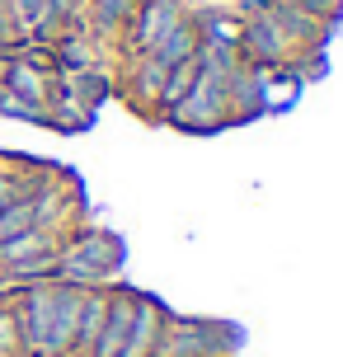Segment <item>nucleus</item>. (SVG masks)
I'll use <instances>...</instances> for the list:
<instances>
[{
    "mask_svg": "<svg viewBox=\"0 0 343 357\" xmlns=\"http://www.w3.org/2000/svg\"><path fill=\"white\" fill-rule=\"evenodd\" d=\"M123 268V240L113 231H80L71 240L56 245V268L52 278L56 282H71V287H104Z\"/></svg>",
    "mask_w": 343,
    "mask_h": 357,
    "instance_id": "obj_1",
    "label": "nucleus"
},
{
    "mask_svg": "<svg viewBox=\"0 0 343 357\" xmlns=\"http://www.w3.org/2000/svg\"><path fill=\"white\" fill-rule=\"evenodd\" d=\"M0 113H5V85H0Z\"/></svg>",
    "mask_w": 343,
    "mask_h": 357,
    "instance_id": "obj_12",
    "label": "nucleus"
},
{
    "mask_svg": "<svg viewBox=\"0 0 343 357\" xmlns=\"http://www.w3.org/2000/svg\"><path fill=\"white\" fill-rule=\"evenodd\" d=\"M132 10H137V0H90V10H85V29H90L94 38H123Z\"/></svg>",
    "mask_w": 343,
    "mask_h": 357,
    "instance_id": "obj_8",
    "label": "nucleus"
},
{
    "mask_svg": "<svg viewBox=\"0 0 343 357\" xmlns=\"http://www.w3.org/2000/svg\"><path fill=\"white\" fill-rule=\"evenodd\" d=\"M132 310H137V291L127 287H109V310H104V329L94 339L90 357H123L127 329H132Z\"/></svg>",
    "mask_w": 343,
    "mask_h": 357,
    "instance_id": "obj_4",
    "label": "nucleus"
},
{
    "mask_svg": "<svg viewBox=\"0 0 343 357\" xmlns=\"http://www.w3.org/2000/svg\"><path fill=\"white\" fill-rule=\"evenodd\" d=\"M10 56H15V47H0V85H5V75H10Z\"/></svg>",
    "mask_w": 343,
    "mask_h": 357,
    "instance_id": "obj_11",
    "label": "nucleus"
},
{
    "mask_svg": "<svg viewBox=\"0 0 343 357\" xmlns=\"http://www.w3.org/2000/svg\"><path fill=\"white\" fill-rule=\"evenodd\" d=\"M0 282H5V273H0Z\"/></svg>",
    "mask_w": 343,
    "mask_h": 357,
    "instance_id": "obj_13",
    "label": "nucleus"
},
{
    "mask_svg": "<svg viewBox=\"0 0 343 357\" xmlns=\"http://www.w3.org/2000/svg\"><path fill=\"white\" fill-rule=\"evenodd\" d=\"M198 47H202V38H198L193 15H188V19H179V24H174L155 47H151V56H155L160 66H179V61H188V56H198Z\"/></svg>",
    "mask_w": 343,
    "mask_h": 357,
    "instance_id": "obj_7",
    "label": "nucleus"
},
{
    "mask_svg": "<svg viewBox=\"0 0 343 357\" xmlns=\"http://www.w3.org/2000/svg\"><path fill=\"white\" fill-rule=\"evenodd\" d=\"M0 357H24L19 324H15V305L10 301H0Z\"/></svg>",
    "mask_w": 343,
    "mask_h": 357,
    "instance_id": "obj_9",
    "label": "nucleus"
},
{
    "mask_svg": "<svg viewBox=\"0 0 343 357\" xmlns=\"http://www.w3.org/2000/svg\"><path fill=\"white\" fill-rule=\"evenodd\" d=\"M179 19H188V10H183L179 0H137V10H132V19H127V56H142L151 52L155 43H160Z\"/></svg>",
    "mask_w": 343,
    "mask_h": 357,
    "instance_id": "obj_3",
    "label": "nucleus"
},
{
    "mask_svg": "<svg viewBox=\"0 0 343 357\" xmlns=\"http://www.w3.org/2000/svg\"><path fill=\"white\" fill-rule=\"evenodd\" d=\"M165 320H169V310H165L155 296H142V291H137V310H132V329H127L123 357H155L160 334H165Z\"/></svg>",
    "mask_w": 343,
    "mask_h": 357,
    "instance_id": "obj_5",
    "label": "nucleus"
},
{
    "mask_svg": "<svg viewBox=\"0 0 343 357\" xmlns=\"http://www.w3.org/2000/svg\"><path fill=\"white\" fill-rule=\"evenodd\" d=\"M104 310H109V287H85V305H80L71 357H90L94 339H99V329H104Z\"/></svg>",
    "mask_w": 343,
    "mask_h": 357,
    "instance_id": "obj_6",
    "label": "nucleus"
},
{
    "mask_svg": "<svg viewBox=\"0 0 343 357\" xmlns=\"http://www.w3.org/2000/svg\"><path fill=\"white\" fill-rule=\"evenodd\" d=\"M10 305H15L24 357H47V334H52V310H56V278L19 282V291H15Z\"/></svg>",
    "mask_w": 343,
    "mask_h": 357,
    "instance_id": "obj_2",
    "label": "nucleus"
},
{
    "mask_svg": "<svg viewBox=\"0 0 343 357\" xmlns=\"http://www.w3.org/2000/svg\"><path fill=\"white\" fill-rule=\"evenodd\" d=\"M15 193H24V188H19V174L15 169H0V207H5Z\"/></svg>",
    "mask_w": 343,
    "mask_h": 357,
    "instance_id": "obj_10",
    "label": "nucleus"
}]
</instances>
